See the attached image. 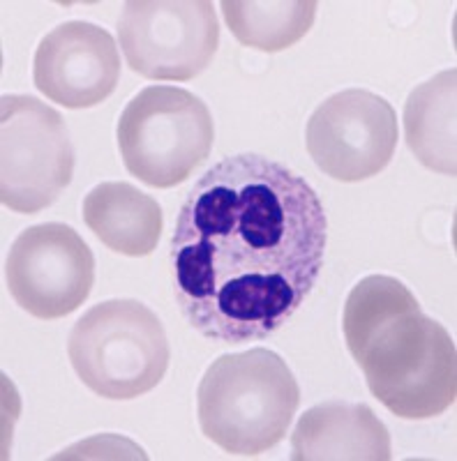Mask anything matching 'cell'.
Masks as SVG:
<instances>
[{"mask_svg":"<svg viewBox=\"0 0 457 461\" xmlns=\"http://www.w3.org/2000/svg\"><path fill=\"white\" fill-rule=\"evenodd\" d=\"M328 245L319 194L257 152L213 164L185 196L169 242L180 314L206 339L275 335L315 291Z\"/></svg>","mask_w":457,"mask_h":461,"instance_id":"cell-1","label":"cell"},{"mask_svg":"<svg viewBox=\"0 0 457 461\" xmlns=\"http://www.w3.org/2000/svg\"><path fill=\"white\" fill-rule=\"evenodd\" d=\"M342 332L370 393L393 415L430 420L455 403V341L399 279H361L344 303Z\"/></svg>","mask_w":457,"mask_h":461,"instance_id":"cell-2","label":"cell"},{"mask_svg":"<svg viewBox=\"0 0 457 461\" xmlns=\"http://www.w3.org/2000/svg\"><path fill=\"white\" fill-rule=\"evenodd\" d=\"M300 388L282 356L269 348L220 356L197 390L199 427L229 455L257 456L289 431Z\"/></svg>","mask_w":457,"mask_h":461,"instance_id":"cell-3","label":"cell"},{"mask_svg":"<svg viewBox=\"0 0 457 461\" xmlns=\"http://www.w3.org/2000/svg\"><path fill=\"white\" fill-rule=\"evenodd\" d=\"M68 356L86 388L127 402L158 388L171 360L160 316L139 300H105L74 323Z\"/></svg>","mask_w":457,"mask_h":461,"instance_id":"cell-4","label":"cell"},{"mask_svg":"<svg viewBox=\"0 0 457 461\" xmlns=\"http://www.w3.org/2000/svg\"><path fill=\"white\" fill-rule=\"evenodd\" d=\"M127 171L148 187L169 189L211 155L213 115L201 97L176 86H148L127 102L116 127Z\"/></svg>","mask_w":457,"mask_h":461,"instance_id":"cell-5","label":"cell"},{"mask_svg":"<svg viewBox=\"0 0 457 461\" xmlns=\"http://www.w3.org/2000/svg\"><path fill=\"white\" fill-rule=\"evenodd\" d=\"M74 146L65 118L32 95L0 100V201L22 215L56 203L72 183Z\"/></svg>","mask_w":457,"mask_h":461,"instance_id":"cell-6","label":"cell"},{"mask_svg":"<svg viewBox=\"0 0 457 461\" xmlns=\"http://www.w3.org/2000/svg\"><path fill=\"white\" fill-rule=\"evenodd\" d=\"M118 42L132 72L151 81H189L215 58L220 22L211 0H130Z\"/></svg>","mask_w":457,"mask_h":461,"instance_id":"cell-7","label":"cell"},{"mask_svg":"<svg viewBox=\"0 0 457 461\" xmlns=\"http://www.w3.org/2000/svg\"><path fill=\"white\" fill-rule=\"evenodd\" d=\"M398 139V115L390 102L363 88L331 95L316 106L305 130L312 162L340 183H361L384 171Z\"/></svg>","mask_w":457,"mask_h":461,"instance_id":"cell-8","label":"cell"},{"mask_svg":"<svg viewBox=\"0 0 457 461\" xmlns=\"http://www.w3.org/2000/svg\"><path fill=\"white\" fill-rule=\"evenodd\" d=\"M5 279L23 312L44 321L63 319L79 310L93 291L95 257L72 226L37 224L12 245Z\"/></svg>","mask_w":457,"mask_h":461,"instance_id":"cell-9","label":"cell"},{"mask_svg":"<svg viewBox=\"0 0 457 461\" xmlns=\"http://www.w3.org/2000/svg\"><path fill=\"white\" fill-rule=\"evenodd\" d=\"M121 58L114 37L88 22H65L40 42L35 88L65 109H90L116 90Z\"/></svg>","mask_w":457,"mask_h":461,"instance_id":"cell-10","label":"cell"},{"mask_svg":"<svg viewBox=\"0 0 457 461\" xmlns=\"http://www.w3.org/2000/svg\"><path fill=\"white\" fill-rule=\"evenodd\" d=\"M296 461H388L393 446L386 425L368 403H316L300 415L291 434Z\"/></svg>","mask_w":457,"mask_h":461,"instance_id":"cell-11","label":"cell"},{"mask_svg":"<svg viewBox=\"0 0 457 461\" xmlns=\"http://www.w3.org/2000/svg\"><path fill=\"white\" fill-rule=\"evenodd\" d=\"M84 221L111 252L148 257L162 236V208L130 183H100L84 199Z\"/></svg>","mask_w":457,"mask_h":461,"instance_id":"cell-12","label":"cell"},{"mask_svg":"<svg viewBox=\"0 0 457 461\" xmlns=\"http://www.w3.org/2000/svg\"><path fill=\"white\" fill-rule=\"evenodd\" d=\"M455 113V68L443 69L411 90L405 104V139L409 150L423 167L451 178L457 173Z\"/></svg>","mask_w":457,"mask_h":461,"instance_id":"cell-13","label":"cell"},{"mask_svg":"<svg viewBox=\"0 0 457 461\" xmlns=\"http://www.w3.org/2000/svg\"><path fill=\"white\" fill-rule=\"evenodd\" d=\"M222 14L242 47L278 53L300 42L316 19L315 0H222Z\"/></svg>","mask_w":457,"mask_h":461,"instance_id":"cell-14","label":"cell"}]
</instances>
